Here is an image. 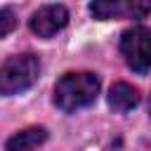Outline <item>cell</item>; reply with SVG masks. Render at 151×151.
<instances>
[{
	"mask_svg": "<svg viewBox=\"0 0 151 151\" xmlns=\"http://www.w3.org/2000/svg\"><path fill=\"white\" fill-rule=\"evenodd\" d=\"M99 90H101V80L92 71H68L54 85V104L64 113H76L94 104Z\"/></svg>",
	"mask_w": 151,
	"mask_h": 151,
	"instance_id": "6da1fadb",
	"label": "cell"
},
{
	"mask_svg": "<svg viewBox=\"0 0 151 151\" xmlns=\"http://www.w3.org/2000/svg\"><path fill=\"white\" fill-rule=\"evenodd\" d=\"M40 76V59L33 52L7 57L0 64V94L12 97L31 90Z\"/></svg>",
	"mask_w": 151,
	"mask_h": 151,
	"instance_id": "7a4b0ae2",
	"label": "cell"
},
{
	"mask_svg": "<svg viewBox=\"0 0 151 151\" xmlns=\"http://www.w3.org/2000/svg\"><path fill=\"white\" fill-rule=\"evenodd\" d=\"M120 54L134 73L151 71V28L130 26L120 33Z\"/></svg>",
	"mask_w": 151,
	"mask_h": 151,
	"instance_id": "3957f363",
	"label": "cell"
},
{
	"mask_svg": "<svg viewBox=\"0 0 151 151\" xmlns=\"http://www.w3.org/2000/svg\"><path fill=\"white\" fill-rule=\"evenodd\" d=\"M90 14L99 21H113V19L139 21L151 14V0H92Z\"/></svg>",
	"mask_w": 151,
	"mask_h": 151,
	"instance_id": "277c9868",
	"label": "cell"
},
{
	"mask_svg": "<svg viewBox=\"0 0 151 151\" xmlns=\"http://www.w3.org/2000/svg\"><path fill=\"white\" fill-rule=\"evenodd\" d=\"M68 24V9L64 5H45L35 9L28 19V28L38 38H52Z\"/></svg>",
	"mask_w": 151,
	"mask_h": 151,
	"instance_id": "5b68a950",
	"label": "cell"
},
{
	"mask_svg": "<svg viewBox=\"0 0 151 151\" xmlns=\"http://www.w3.org/2000/svg\"><path fill=\"white\" fill-rule=\"evenodd\" d=\"M139 104V90L130 83H113L109 90V106L116 113H127Z\"/></svg>",
	"mask_w": 151,
	"mask_h": 151,
	"instance_id": "8992f818",
	"label": "cell"
},
{
	"mask_svg": "<svg viewBox=\"0 0 151 151\" xmlns=\"http://www.w3.org/2000/svg\"><path fill=\"white\" fill-rule=\"evenodd\" d=\"M45 142H47V130L33 125V127H26V130H19L17 134H12L5 144V149L7 151H33L35 146H40Z\"/></svg>",
	"mask_w": 151,
	"mask_h": 151,
	"instance_id": "52a82bcc",
	"label": "cell"
},
{
	"mask_svg": "<svg viewBox=\"0 0 151 151\" xmlns=\"http://www.w3.org/2000/svg\"><path fill=\"white\" fill-rule=\"evenodd\" d=\"M17 28V14L12 7H2L0 9V38L9 35L12 31Z\"/></svg>",
	"mask_w": 151,
	"mask_h": 151,
	"instance_id": "ba28073f",
	"label": "cell"
},
{
	"mask_svg": "<svg viewBox=\"0 0 151 151\" xmlns=\"http://www.w3.org/2000/svg\"><path fill=\"white\" fill-rule=\"evenodd\" d=\"M149 113H151V97H149Z\"/></svg>",
	"mask_w": 151,
	"mask_h": 151,
	"instance_id": "9c48e42d",
	"label": "cell"
}]
</instances>
